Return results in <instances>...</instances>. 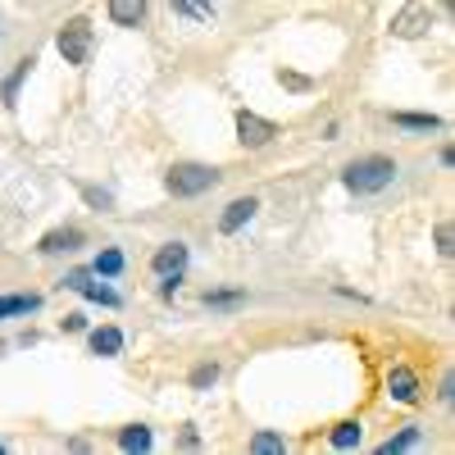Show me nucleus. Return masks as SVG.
<instances>
[{
    "mask_svg": "<svg viewBox=\"0 0 455 455\" xmlns=\"http://www.w3.org/2000/svg\"><path fill=\"white\" fill-rule=\"evenodd\" d=\"M396 173L401 169H396L392 156H360V160H351L347 169H341V187H347L351 196H378L396 182Z\"/></svg>",
    "mask_w": 455,
    "mask_h": 455,
    "instance_id": "f257e3e1",
    "label": "nucleus"
},
{
    "mask_svg": "<svg viewBox=\"0 0 455 455\" xmlns=\"http://www.w3.org/2000/svg\"><path fill=\"white\" fill-rule=\"evenodd\" d=\"M219 182H223V173L214 164H205V160H173L164 169V192L173 201H196V196L214 192Z\"/></svg>",
    "mask_w": 455,
    "mask_h": 455,
    "instance_id": "f03ea898",
    "label": "nucleus"
},
{
    "mask_svg": "<svg viewBox=\"0 0 455 455\" xmlns=\"http://www.w3.org/2000/svg\"><path fill=\"white\" fill-rule=\"evenodd\" d=\"M55 51L68 68H87L92 55H96V28L87 14H68L60 28H55Z\"/></svg>",
    "mask_w": 455,
    "mask_h": 455,
    "instance_id": "7ed1b4c3",
    "label": "nucleus"
},
{
    "mask_svg": "<svg viewBox=\"0 0 455 455\" xmlns=\"http://www.w3.org/2000/svg\"><path fill=\"white\" fill-rule=\"evenodd\" d=\"M433 23H437V14L424 5V0H410V5H401V10L392 14L387 32L396 36V42H419V36L433 32Z\"/></svg>",
    "mask_w": 455,
    "mask_h": 455,
    "instance_id": "20e7f679",
    "label": "nucleus"
},
{
    "mask_svg": "<svg viewBox=\"0 0 455 455\" xmlns=\"http://www.w3.org/2000/svg\"><path fill=\"white\" fill-rule=\"evenodd\" d=\"M233 124H237V141L246 150H264V146H274L283 137V128L274 119H264V114H255V109H237Z\"/></svg>",
    "mask_w": 455,
    "mask_h": 455,
    "instance_id": "39448f33",
    "label": "nucleus"
},
{
    "mask_svg": "<svg viewBox=\"0 0 455 455\" xmlns=\"http://www.w3.org/2000/svg\"><path fill=\"white\" fill-rule=\"evenodd\" d=\"M83 246H87V233L78 223H60V228L36 237V255H78Z\"/></svg>",
    "mask_w": 455,
    "mask_h": 455,
    "instance_id": "423d86ee",
    "label": "nucleus"
},
{
    "mask_svg": "<svg viewBox=\"0 0 455 455\" xmlns=\"http://www.w3.org/2000/svg\"><path fill=\"white\" fill-rule=\"evenodd\" d=\"M187 264H192V246L187 242H164L150 255V274L156 278H187Z\"/></svg>",
    "mask_w": 455,
    "mask_h": 455,
    "instance_id": "0eeeda50",
    "label": "nucleus"
},
{
    "mask_svg": "<svg viewBox=\"0 0 455 455\" xmlns=\"http://www.w3.org/2000/svg\"><path fill=\"white\" fill-rule=\"evenodd\" d=\"M387 396H392L396 405H419V401H424L419 373H414L410 364H392V369H387Z\"/></svg>",
    "mask_w": 455,
    "mask_h": 455,
    "instance_id": "6e6552de",
    "label": "nucleus"
},
{
    "mask_svg": "<svg viewBox=\"0 0 455 455\" xmlns=\"http://www.w3.org/2000/svg\"><path fill=\"white\" fill-rule=\"evenodd\" d=\"M124 347H128L124 328H114V323H96V328H87V351H92V355L114 360V355H124Z\"/></svg>",
    "mask_w": 455,
    "mask_h": 455,
    "instance_id": "1a4fd4ad",
    "label": "nucleus"
},
{
    "mask_svg": "<svg viewBox=\"0 0 455 455\" xmlns=\"http://www.w3.org/2000/svg\"><path fill=\"white\" fill-rule=\"evenodd\" d=\"M255 214H259V201H255V196H237V201H228V205H223V214H219V233H223V237H237Z\"/></svg>",
    "mask_w": 455,
    "mask_h": 455,
    "instance_id": "9d476101",
    "label": "nucleus"
},
{
    "mask_svg": "<svg viewBox=\"0 0 455 455\" xmlns=\"http://www.w3.org/2000/svg\"><path fill=\"white\" fill-rule=\"evenodd\" d=\"M146 14H150V0H105V19L114 23V28H141L146 23Z\"/></svg>",
    "mask_w": 455,
    "mask_h": 455,
    "instance_id": "9b49d317",
    "label": "nucleus"
},
{
    "mask_svg": "<svg viewBox=\"0 0 455 455\" xmlns=\"http://www.w3.org/2000/svg\"><path fill=\"white\" fill-rule=\"evenodd\" d=\"M169 10H173V19H182L187 28H205V23H214V14H219V0H169Z\"/></svg>",
    "mask_w": 455,
    "mask_h": 455,
    "instance_id": "f8f14e48",
    "label": "nucleus"
},
{
    "mask_svg": "<svg viewBox=\"0 0 455 455\" xmlns=\"http://www.w3.org/2000/svg\"><path fill=\"white\" fill-rule=\"evenodd\" d=\"M32 64H36V55H23V60H14V68L5 73V78H0V105H5V109L19 105V92H23V83H28Z\"/></svg>",
    "mask_w": 455,
    "mask_h": 455,
    "instance_id": "ddd939ff",
    "label": "nucleus"
},
{
    "mask_svg": "<svg viewBox=\"0 0 455 455\" xmlns=\"http://www.w3.org/2000/svg\"><path fill=\"white\" fill-rule=\"evenodd\" d=\"M78 296H83V300H92V306H105V310H119V306H124V296L109 287V278H96V274L78 287Z\"/></svg>",
    "mask_w": 455,
    "mask_h": 455,
    "instance_id": "4468645a",
    "label": "nucleus"
},
{
    "mask_svg": "<svg viewBox=\"0 0 455 455\" xmlns=\"http://www.w3.org/2000/svg\"><path fill=\"white\" fill-rule=\"evenodd\" d=\"M36 310H42V296H36V291L0 296V319H19V315H36Z\"/></svg>",
    "mask_w": 455,
    "mask_h": 455,
    "instance_id": "2eb2a0df",
    "label": "nucleus"
},
{
    "mask_svg": "<svg viewBox=\"0 0 455 455\" xmlns=\"http://www.w3.org/2000/svg\"><path fill=\"white\" fill-rule=\"evenodd\" d=\"M114 442H119V451H137V455H146L150 446H156V433H150L146 424H128V428H119V437H114Z\"/></svg>",
    "mask_w": 455,
    "mask_h": 455,
    "instance_id": "dca6fc26",
    "label": "nucleus"
},
{
    "mask_svg": "<svg viewBox=\"0 0 455 455\" xmlns=\"http://www.w3.org/2000/svg\"><path fill=\"white\" fill-rule=\"evenodd\" d=\"M364 442V428H360V419H341L332 433H328V446L332 451H355Z\"/></svg>",
    "mask_w": 455,
    "mask_h": 455,
    "instance_id": "f3484780",
    "label": "nucleus"
},
{
    "mask_svg": "<svg viewBox=\"0 0 455 455\" xmlns=\"http://www.w3.org/2000/svg\"><path fill=\"white\" fill-rule=\"evenodd\" d=\"M419 442H424V428L419 424H405L401 433H392L383 446H378V455H401V451H414Z\"/></svg>",
    "mask_w": 455,
    "mask_h": 455,
    "instance_id": "a211bd4d",
    "label": "nucleus"
},
{
    "mask_svg": "<svg viewBox=\"0 0 455 455\" xmlns=\"http://www.w3.org/2000/svg\"><path fill=\"white\" fill-rule=\"evenodd\" d=\"M392 124L405 128V132H437L442 128L437 114H410V109H392Z\"/></svg>",
    "mask_w": 455,
    "mask_h": 455,
    "instance_id": "6ab92c4d",
    "label": "nucleus"
},
{
    "mask_svg": "<svg viewBox=\"0 0 455 455\" xmlns=\"http://www.w3.org/2000/svg\"><path fill=\"white\" fill-rule=\"evenodd\" d=\"M124 264H128V259H124L119 246H100V255L92 259V274H96V278H119Z\"/></svg>",
    "mask_w": 455,
    "mask_h": 455,
    "instance_id": "aec40b11",
    "label": "nucleus"
},
{
    "mask_svg": "<svg viewBox=\"0 0 455 455\" xmlns=\"http://www.w3.org/2000/svg\"><path fill=\"white\" fill-rule=\"evenodd\" d=\"M201 306L205 310H237V306H246V291L242 287H219V291L201 296Z\"/></svg>",
    "mask_w": 455,
    "mask_h": 455,
    "instance_id": "412c9836",
    "label": "nucleus"
},
{
    "mask_svg": "<svg viewBox=\"0 0 455 455\" xmlns=\"http://www.w3.org/2000/svg\"><path fill=\"white\" fill-rule=\"evenodd\" d=\"M283 451H287L283 433H255L251 437V455H283Z\"/></svg>",
    "mask_w": 455,
    "mask_h": 455,
    "instance_id": "4be33fe9",
    "label": "nucleus"
},
{
    "mask_svg": "<svg viewBox=\"0 0 455 455\" xmlns=\"http://www.w3.org/2000/svg\"><path fill=\"white\" fill-rule=\"evenodd\" d=\"M219 373H223V369H219L214 360H205V364L192 369V378H187V383H192V392H210V387L219 383Z\"/></svg>",
    "mask_w": 455,
    "mask_h": 455,
    "instance_id": "5701e85b",
    "label": "nucleus"
},
{
    "mask_svg": "<svg viewBox=\"0 0 455 455\" xmlns=\"http://www.w3.org/2000/svg\"><path fill=\"white\" fill-rule=\"evenodd\" d=\"M83 201L92 205V210H114V192H109V187H92V182H83Z\"/></svg>",
    "mask_w": 455,
    "mask_h": 455,
    "instance_id": "b1692460",
    "label": "nucleus"
},
{
    "mask_svg": "<svg viewBox=\"0 0 455 455\" xmlns=\"http://www.w3.org/2000/svg\"><path fill=\"white\" fill-rule=\"evenodd\" d=\"M433 242H437V255H442V259H451V255H455V233H451V223H446V219L437 223Z\"/></svg>",
    "mask_w": 455,
    "mask_h": 455,
    "instance_id": "393cba45",
    "label": "nucleus"
},
{
    "mask_svg": "<svg viewBox=\"0 0 455 455\" xmlns=\"http://www.w3.org/2000/svg\"><path fill=\"white\" fill-rule=\"evenodd\" d=\"M87 328H92V319H87L83 310H68V315L60 319V332H68V337H73V332H87Z\"/></svg>",
    "mask_w": 455,
    "mask_h": 455,
    "instance_id": "a878e982",
    "label": "nucleus"
},
{
    "mask_svg": "<svg viewBox=\"0 0 455 455\" xmlns=\"http://www.w3.org/2000/svg\"><path fill=\"white\" fill-rule=\"evenodd\" d=\"M278 83H283L287 92H310V87H315V83L306 78V73H291V68H283V73H278Z\"/></svg>",
    "mask_w": 455,
    "mask_h": 455,
    "instance_id": "bb28decb",
    "label": "nucleus"
},
{
    "mask_svg": "<svg viewBox=\"0 0 455 455\" xmlns=\"http://www.w3.org/2000/svg\"><path fill=\"white\" fill-rule=\"evenodd\" d=\"M87 278H92V269H68V274L60 278V287H64V291H78Z\"/></svg>",
    "mask_w": 455,
    "mask_h": 455,
    "instance_id": "cd10ccee",
    "label": "nucleus"
},
{
    "mask_svg": "<svg viewBox=\"0 0 455 455\" xmlns=\"http://www.w3.org/2000/svg\"><path fill=\"white\" fill-rule=\"evenodd\" d=\"M178 446H187V451H196V446H201V433H196V424H182V437H178Z\"/></svg>",
    "mask_w": 455,
    "mask_h": 455,
    "instance_id": "c85d7f7f",
    "label": "nucleus"
},
{
    "mask_svg": "<svg viewBox=\"0 0 455 455\" xmlns=\"http://www.w3.org/2000/svg\"><path fill=\"white\" fill-rule=\"evenodd\" d=\"M437 401H442V405H451V401H455V373H446V378H442V392H437Z\"/></svg>",
    "mask_w": 455,
    "mask_h": 455,
    "instance_id": "c756f323",
    "label": "nucleus"
},
{
    "mask_svg": "<svg viewBox=\"0 0 455 455\" xmlns=\"http://www.w3.org/2000/svg\"><path fill=\"white\" fill-rule=\"evenodd\" d=\"M178 287H182V278H160V296H164V300H173Z\"/></svg>",
    "mask_w": 455,
    "mask_h": 455,
    "instance_id": "7c9ffc66",
    "label": "nucleus"
},
{
    "mask_svg": "<svg viewBox=\"0 0 455 455\" xmlns=\"http://www.w3.org/2000/svg\"><path fill=\"white\" fill-rule=\"evenodd\" d=\"M437 164H442V169H451V164H455V150H451V146H442V150H437Z\"/></svg>",
    "mask_w": 455,
    "mask_h": 455,
    "instance_id": "2f4dec72",
    "label": "nucleus"
},
{
    "mask_svg": "<svg viewBox=\"0 0 455 455\" xmlns=\"http://www.w3.org/2000/svg\"><path fill=\"white\" fill-rule=\"evenodd\" d=\"M5 351H10V347H5V341H0V355H5Z\"/></svg>",
    "mask_w": 455,
    "mask_h": 455,
    "instance_id": "473e14b6",
    "label": "nucleus"
},
{
    "mask_svg": "<svg viewBox=\"0 0 455 455\" xmlns=\"http://www.w3.org/2000/svg\"><path fill=\"white\" fill-rule=\"evenodd\" d=\"M0 455H5V442H0Z\"/></svg>",
    "mask_w": 455,
    "mask_h": 455,
    "instance_id": "72a5a7b5",
    "label": "nucleus"
}]
</instances>
